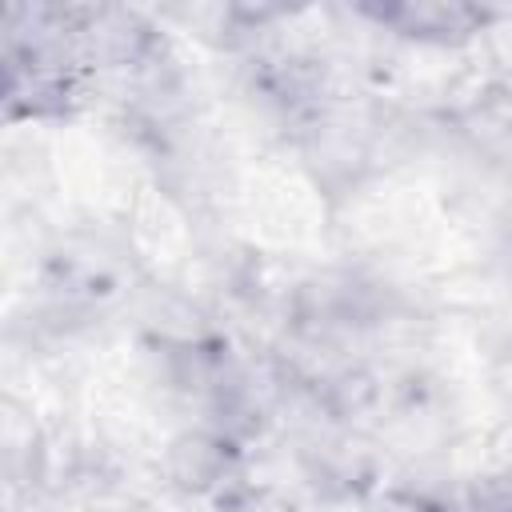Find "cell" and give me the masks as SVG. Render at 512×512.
Masks as SVG:
<instances>
[{"label":"cell","instance_id":"1","mask_svg":"<svg viewBox=\"0 0 512 512\" xmlns=\"http://www.w3.org/2000/svg\"><path fill=\"white\" fill-rule=\"evenodd\" d=\"M172 472L184 484H212L224 472V452L208 436H184L172 444Z\"/></svg>","mask_w":512,"mask_h":512}]
</instances>
